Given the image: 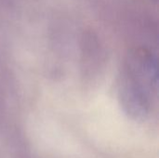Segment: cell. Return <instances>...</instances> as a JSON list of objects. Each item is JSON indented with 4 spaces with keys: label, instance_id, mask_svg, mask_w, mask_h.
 Instances as JSON below:
<instances>
[{
    "label": "cell",
    "instance_id": "cell-1",
    "mask_svg": "<svg viewBox=\"0 0 159 158\" xmlns=\"http://www.w3.org/2000/svg\"><path fill=\"white\" fill-rule=\"evenodd\" d=\"M158 75L149 66L126 62L118 80V99L122 109L131 118L143 120L151 111L157 92Z\"/></svg>",
    "mask_w": 159,
    "mask_h": 158
}]
</instances>
